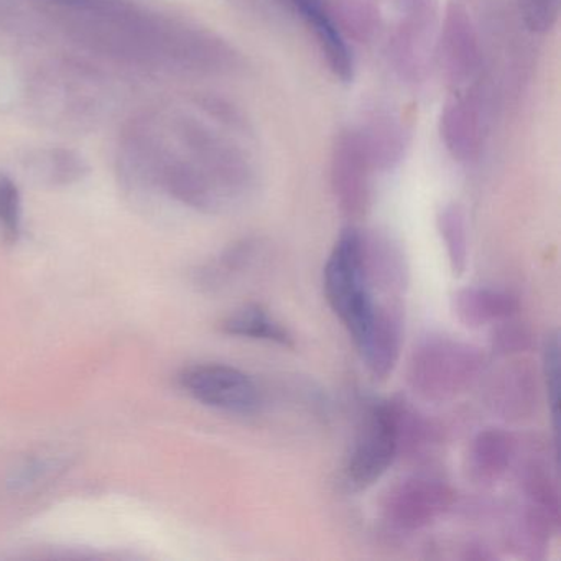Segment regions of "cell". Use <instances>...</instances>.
I'll return each mask as SVG.
<instances>
[{"label":"cell","mask_w":561,"mask_h":561,"mask_svg":"<svg viewBox=\"0 0 561 561\" xmlns=\"http://www.w3.org/2000/svg\"><path fill=\"white\" fill-rule=\"evenodd\" d=\"M484 363V354L474 344L430 334L410 354L407 382L422 399L448 402L478 382Z\"/></svg>","instance_id":"1"},{"label":"cell","mask_w":561,"mask_h":561,"mask_svg":"<svg viewBox=\"0 0 561 561\" xmlns=\"http://www.w3.org/2000/svg\"><path fill=\"white\" fill-rule=\"evenodd\" d=\"M323 285L328 305L356 344L369 327L377 300L364 271L359 229L341 232L324 265Z\"/></svg>","instance_id":"2"},{"label":"cell","mask_w":561,"mask_h":561,"mask_svg":"<svg viewBox=\"0 0 561 561\" xmlns=\"http://www.w3.org/2000/svg\"><path fill=\"white\" fill-rule=\"evenodd\" d=\"M399 455L396 400L373 403L344 465V484L353 492L366 491L389 471Z\"/></svg>","instance_id":"3"},{"label":"cell","mask_w":561,"mask_h":561,"mask_svg":"<svg viewBox=\"0 0 561 561\" xmlns=\"http://www.w3.org/2000/svg\"><path fill=\"white\" fill-rule=\"evenodd\" d=\"M453 502L451 485L438 476H410L393 484L383 497V520L396 530H422L443 517Z\"/></svg>","instance_id":"4"},{"label":"cell","mask_w":561,"mask_h":561,"mask_svg":"<svg viewBox=\"0 0 561 561\" xmlns=\"http://www.w3.org/2000/svg\"><path fill=\"white\" fill-rule=\"evenodd\" d=\"M180 386L203 405L234 415H252L262 405V393L251 376L226 364H196L179 377Z\"/></svg>","instance_id":"5"},{"label":"cell","mask_w":561,"mask_h":561,"mask_svg":"<svg viewBox=\"0 0 561 561\" xmlns=\"http://www.w3.org/2000/svg\"><path fill=\"white\" fill-rule=\"evenodd\" d=\"M373 165L367 160L354 127L337 136L331 157V188L341 211L363 219L373 203Z\"/></svg>","instance_id":"6"},{"label":"cell","mask_w":561,"mask_h":561,"mask_svg":"<svg viewBox=\"0 0 561 561\" xmlns=\"http://www.w3.org/2000/svg\"><path fill=\"white\" fill-rule=\"evenodd\" d=\"M438 60L453 88L468 84L481 68V44L474 22L465 4L449 0L439 34Z\"/></svg>","instance_id":"7"},{"label":"cell","mask_w":561,"mask_h":561,"mask_svg":"<svg viewBox=\"0 0 561 561\" xmlns=\"http://www.w3.org/2000/svg\"><path fill=\"white\" fill-rule=\"evenodd\" d=\"M402 308L393 298L374 305L369 327L356 347L374 379L386 380L396 369L402 350Z\"/></svg>","instance_id":"8"},{"label":"cell","mask_w":561,"mask_h":561,"mask_svg":"<svg viewBox=\"0 0 561 561\" xmlns=\"http://www.w3.org/2000/svg\"><path fill=\"white\" fill-rule=\"evenodd\" d=\"M537 373L528 360H512L492 374L485 386V403L505 420L528 419L537 407Z\"/></svg>","instance_id":"9"},{"label":"cell","mask_w":561,"mask_h":561,"mask_svg":"<svg viewBox=\"0 0 561 561\" xmlns=\"http://www.w3.org/2000/svg\"><path fill=\"white\" fill-rule=\"evenodd\" d=\"M360 252L374 297L397 300L409 285V265L400 245L386 232L360 231Z\"/></svg>","instance_id":"10"},{"label":"cell","mask_w":561,"mask_h":561,"mask_svg":"<svg viewBox=\"0 0 561 561\" xmlns=\"http://www.w3.org/2000/svg\"><path fill=\"white\" fill-rule=\"evenodd\" d=\"M481 111L474 98L456 96L443 107L439 116V136L453 159L474 162L482 147Z\"/></svg>","instance_id":"11"},{"label":"cell","mask_w":561,"mask_h":561,"mask_svg":"<svg viewBox=\"0 0 561 561\" xmlns=\"http://www.w3.org/2000/svg\"><path fill=\"white\" fill-rule=\"evenodd\" d=\"M374 172L396 169L409 147V129L397 114L379 111L367 117L366 123L354 127Z\"/></svg>","instance_id":"12"},{"label":"cell","mask_w":561,"mask_h":561,"mask_svg":"<svg viewBox=\"0 0 561 561\" xmlns=\"http://www.w3.org/2000/svg\"><path fill=\"white\" fill-rule=\"evenodd\" d=\"M313 32L328 67L343 83L354 78V58L346 38L328 14L323 0H284Z\"/></svg>","instance_id":"13"},{"label":"cell","mask_w":561,"mask_h":561,"mask_svg":"<svg viewBox=\"0 0 561 561\" xmlns=\"http://www.w3.org/2000/svg\"><path fill=\"white\" fill-rule=\"evenodd\" d=\"M517 453V439L504 428L481 430L469 446V478L476 484L491 485L501 481Z\"/></svg>","instance_id":"14"},{"label":"cell","mask_w":561,"mask_h":561,"mask_svg":"<svg viewBox=\"0 0 561 561\" xmlns=\"http://www.w3.org/2000/svg\"><path fill=\"white\" fill-rule=\"evenodd\" d=\"M451 307L465 327L481 328L515 317L518 300L499 288L465 287L453 294Z\"/></svg>","instance_id":"15"},{"label":"cell","mask_w":561,"mask_h":561,"mask_svg":"<svg viewBox=\"0 0 561 561\" xmlns=\"http://www.w3.org/2000/svg\"><path fill=\"white\" fill-rule=\"evenodd\" d=\"M222 333L248 340L265 341L282 347H294V336L280 321L268 314L261 305H245L222 320Z\"/></svg>","instance_id":"16"},{"label":"cell","mask_w":561,"mask_h":561,"mask_svg":"<svg viewBox=\"0 0 561 561\" xmlns=\"http://www.w3.org/2000/svg\"><path fill=\"white\" fill-rule=\"evenodd\" d=\"M324 8L346 41L367 44L376 37L380 24L377 0H328Z\"/></svg>","instance_id":"17"},{"label":"cell","mask_w":561,"mask_h":561,"mask_svg":"<svg viewBox=\"0 0 561 561\" xmlns=\"http://www.w3.org/2000/svg\"><path fill=\"white\" fill-rule=\"evenodd\" d=\"M525 505L560 524V492L547 462L530 459L520 471Z\"/></svg>","instance_id":"18"},{"label":"cell","mask_w":561,"mask_h":561,"mask_svg":"<svg viewBox=\"0 0 561 561\" xmlns=\"http://www.w3.org/2000/svg\"><path fill=\"white\" fill-rule=\"evenodd\" d=\"M442 241L445 242L449 268L455 277H461L468 267V222L466 213L458 203H449L436 216Z\"/></svg>","instance_id":"19"},{"label":"cell","mask_w":561,"mask_h":561,"mask_svg":"<svg viewBox=\"0 0 561 561\" xmlns=\"http://www.w3.org/2000/svg\"><path fill=\"white\" fill-rule=\"evenodd\" d=\"M255 244L252 241H242L226 249L218 259L209 262L199 272V284L206 288H218L228 284L236 274L251 264L254 257Z\"/></svg>","instance_id":"20"},{"label":"cell","mask_w":561,"mask_h":561,"mask_svg":"<svg viewBox=\"0 0 561 561\" xmlns=\"http://www.w3.org/2000/svg\"><path fill=\"white\" fill-rule=\"evenodd\" d=\"M491 347L497 356L514 357L528 353L534 347V334L527 324L515 317L492 324Z\"/></svg>","instance_id":"21"},{"label":"cell","mask_w":561,"mask_h":561,"mask_svg":"<svg viewBox=\"0 0 561 561\" xmlns=\"http://www.w3.org/2000/svg\"><path fill=\"white\" fill-rule=\"evenodd\" d=\"M22 231V203L18 185L9 176L0 175V234L12 244Z\"/></svg>","instance_id":"22"},{"label":"cell","mask_w":561,"mask_h":561,"mask_svg":"<svg viewBox=\"0 0 561 561\" xmlns=\"http://www.w3.org/2000/svg\"><path fill=\"white\" fill-rule=\"evenodd\" d=\"M543 379L547 387L548 405L553 419L554 432H558V405H560V334H548L543 343Z\"/></svg>","instance_id":"23"},{"label":"cell","mask_w":561,"mask_h":561,"mask_svg":"<svg viewBox=\"0 0 561 561\" xmlns=\"http://www.w3.org/2000/svg\"><path fill=\"white\" fill-rule=\"evenodd\" d=\"M525 27L534 34L553 31L560 18L561 0H517Z\"/></svg>","instance_id":"24"},{"label":"cell","mask_w":561,"mask_h":561,"mask_svg":"<svg viewBox=\"0 0 561 561\" xmlns=\"http://www.w3.org/2000/svg\"><path fill=\"white\" fill-rule=\"evenodd\" d=\"M57 462L51 461L48 458H35L32 461L25 462L22 468L18 469L14 478H12L11 484L15 489H27L32 485L38 484V481H44L54 471Z\"/></svg>","instance_id":"25"}]
</instances>
